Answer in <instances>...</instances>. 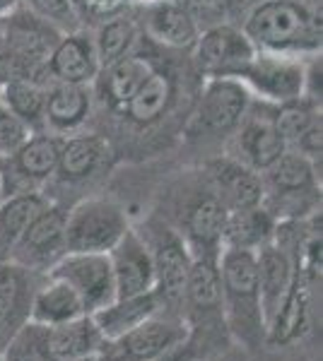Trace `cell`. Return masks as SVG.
<instances>
[{
    "label": "cell",
    "mask_w": 323,
    "mask_h": 361,
    "mask_svg": "<svg viewBox=\"0 0 323 361\" xmlns=\"http://www.w3.org/2000/svg\"><path fill=\"white\" fill-rule=\"evenodd\" d=\"M0 44H3V15H0Z\"/></svg>",
    "instance_id": "obj_38"
},
{
    "label": "cell",
    "mask_w": 323,
    "mask_h": 361,
    "mask_svg": "<svg viewBox=\"0 0 323 361\" xmlns=\"http://www.w3.org/2000/svg\"><path fill=\"white\" fill-rule=\"evenodd\" d=\"M107 255L114 272L116 296H138L155 289V267H152L150 250L135 226L121 236V241Z\"/></svg>",
    "instance_id": "obj_19"
},
{
    "label": "cell",
    "mask_w": 323,
    "mask_h": 361,
    "mask_svg": "<svg viewBox=\"0 0 323 361\" xmlns=\"http://www.w3.org/2000/svg\"><path fill=\"white\" fill-rule=\"evenodd\" d=\"M0 104L20 121H25L34 133H39L46 126V87L37 80H3L0 82Z\"/></svg>",
    "instance_id": "obj_31"
},
{
    "label": "cell",
    "mask_w": 323,
    "mask_h": 361,
    "mask_svg": "<svg viewBox=\"0 0 323 361\" xmlns=\"http://www.w3.org/2000/svg\"><path fill=\"white\" fill-rule=\"evenodd\" d=\"M135 231L150 250L152 267H155V289L152 292L160 301V311L181 318L186 279H189L193 265L189 246L162 217H150L148 222L135 226Z\"/></svg>",
    "instance_id": "obj_4"
},
{
    "label": "cell",
    "mask_w": 323,
    "mask_h": 361,
    "mask_svg": "<svg viewBox=\"0 0 323 361\" xmlns=\"http://www.w3.org/2000/svg\"><path fill=\"white\" fill-rule=\"evenodd\" d=\"M275 226H278V219L263 205L229 212L225 231H222V248L251 250V253H256L263 246L273 243Z\"/></svg>",
    "instance_id": "obj_25"
},
{
    "label": "cell",
    "mask_w": 323,
    "mask_h": 361,
    "mask_svg": "<svg viewBox=\"0 0 323 361\" xmlns=\"http://www.w3.org/2000/svg\"><path fill=\"white\" fill-rule=\"evenodd\" d=\"M109 142L99 135H66L63 137L61 157L51 180L63 185H82L99 173L107 164Z\"/></svg>",
    "instance_id": "obj_20"
},
{
    "label": "cell",
    "mask_w": 323,
    "mask_h": 361,
    "mask_svg": "<svg viewBox=\"0 0 323 361\" xmlns=\"http://www.w3.org/2000/svg\"><path fill=\"white\" fill-rule=\"evenodd\" d=\"M145 32L152 42L169 49H191L201 29L189 8L174 0H160V3H152L145 13Z\"/></svg>",
    "instance_id": "obj_23"
},
{
    "label": "cell",
    "mask_w": 323,
    "mask_h": 361,
    "mask_svg": "<svg viewBox=\"0 0 323 361\" xmlns=\"http://www.w3.org/2000/svg\"><path fill=\"white\" fill-rule=\"evenodd\" d=\"M104 337L99 335L92 316H82L63 325H46V359L80 361L99 357Z\"/></svg>",
    "instance_id": "obj_22"
},
{
    "label": "cell",
    "mask_w": 323,
    "mask_h": 361,
    "mask_svg": "<svg viewBox=\"0 0 323 361\" xmlns=\"http://www.w3.org/2000/svg\"><path fill=\"white\" fill-rule=\"evenodd\" d=\"M82 316H87L85 306H82L80 296L66 282L49 275L41 279L39 289L34 292L32 299V318L29 320L44 325H63Z\"/></svg>",
    "instance_id": "obj_28"
},
{
    "label": "cell",
    "mask_w": 323,
    "mask_h": 361,
    "mask_svg": "<svg viewBox=\"0 0 323 361\" xmlns=\"http://www.w3.org/2000/svg\"><path fill=\"white\" fill-rule=\"evenodd\" d=\"M155 313H160V301H157L155 292H148L138 296H116L111 304L92 313V320H95L104 342H111L131 333Z\"/></svg>",
    "instance_id": "obj_24"
},
{
    "label": "cell",
    "mask_w": 323,
    "mask_h": 361,
    "mask_svg": "<svg viewBox=\"0 0 323 361\" xmlns=\"http://www.w3.org/2000/svg\"><path fill=\"white\" fill-rule=\"evenodd\" d=\"M0 361H5V359H3V354H0Z\"/></svg>",
    "instance_id": "obj_41"
},
{
    "label": "cell",
    "mask_w": 323,
    "mask_h": 361,
    "mask_svg": "<svg viewBox=\"0 0 323 361\" xmlns=\"http://www.w3.org/2000/svg\"><path fill=\"white\" fill-rule=\"evenodd\" d=\"M186 340H189V325L184 323V318L160 311L119 340L104 342L99 354L128 361H160Z\"/></svg>",
    "instance_id": "obj_11"
},
{
    "label": "cell",
    "mask_w": 323,
    "mask_h": 361,
    "mask_svg": "<svg viewBox=\"0 0 323 361\" xmlns=\"http://www.w3.org/2000/svg\"><path fill=\"white\" fill-rule=\"evenodd\" d=\"M92 39H95L99 66L104 70L107 66H111V63L119 61V58L131 54L135 39H138V27H135V22L128 20V17L114 15L97 29V34Z\"/></svg>",
    "instance_id": "obj_32"
},
{
    "label": "cell",
    "mask_w": 323,
    "mask_h": 361,
    "mask_svg": "<svg viewBox=\"0 0 323 361\" xmlns=\"http://www.w3.org/2000/svg\"><path fill=\"white\" fill-rule=\"evenodd\" d=\"M287 152V142L275 126V104L254 102L251 99L246 116L237 126L232 137L229 157L242 161L254 171L263 173L270 164Z\"/></svg>",
    "instance_id": "obj_10"
},
{
    "label": "cell",
    "mask_w": 323,
    "mask_h": 361,
    "mask_svg": "<svg viewBox=\"0 0 323 361\" xmlns=\"http://www.w3.org/2000/svg\"><path fill=\"white\" fill-rule=\"evenodd\" d=\"M75 5H85L87 10H92V13H97V15L114 17L126 8L128 0H75Z\"/></svg>",
    "instance_id": "obj_36"
},
{
    "label": "cell",
    "mask_w": 323,
    "mask_h": 361,
    "mask_svg": "<svg viewBox=\"0 0 323 361\" xmlns=\"http://www.w3.org/2000/svg\"><path fill=\"white\" fill-rule=\"evenodd\" d=\"M80 361H97V357H92V359H80Z\"/></svg>",
    "instance_id": "obj_40"
},
{
    "label": "cell",
    "mask_w": 323,
    "mask_h": 361,
    "mask_svg": "<svg viewBox=\"0 0 323 361\" xmlns=\"http://www.w3.org/2000/svg\"><path fill=\"white\" fill-rule=\"evenodd\" d=\"M205 180H208V185L213 188V193L225 205L227 212L258 207L263 205V197H266L261 173L229 154L208 161Z\"/></svg>",
    "instance_id": "obj_15"
},
{
    "label": "cell",
    "mask_w": 323,
    "mask_h": 361,
    "mask_svg": "<svg viewBox=\"0 0 323 361\" xmlns=\"http://www.w3.org/2000/svg\"><path fill=\"white\" fill-rule=\"evenodd\" d=\"M251 104L249 90L234 78H208L198 99L193 126L201 133L227 135L234 133Z\"/></svg>",
    "instance_id": "obj_13"
},
{
    "label": "cell",
    "mask_w": 323,
    "mask_h": 361,
    "mask_svg": "<svg viewBox=\"0 0 323 361\" xmlns=\"http://www.w3.org/2000/svg\"><path fill=\"white\" fill-rule=\"evenodd\" d=\"M32 128L0 104V159L13 157L32 135Z\"/></svg>",
    "instance_id": "obj_35"
},
{
    "label": "cell",
    "mask_w": 323,
    "mask_h": 361,
    "mask_svg": "<svg viewBox=\"0 0 323 361\" xmlns=\"http://www.w3.org/2000/svg\"><path fill=\"white\" fill-rule=\"evenodd\" d=\"M174 99V82L164 70L155 68L148 75L140 90L131 97V102L126 104L121 114L128 116V121L138 126H150L155 121H160L167 114L169 104Z\"/></svg>",
    "instance_id": "obj_30"
},
{
    "label": "cell",
    "mask_w": 323,
    "mask_h": 361,
    "mask_svg": "<svg viewBox=\"0 0 323 361\" xmlns=\"http://www.w3.org/2000/svg\"><path fill=\"white\" fill-rule=\"evenodd\" d=\"M92 111L90 85H63L51 82L46 87L44 123L56 135H70L85 126Z\"/></svg>",
    "instance_id": "obj_21"
},
{
    "label": "cell",
    "mask_w": 323,
    "mask_h": 361,
    "mask_svg": "<svg viewBox=\"0 0 323 361\" xmlns=\"http://www.w3.org/2000/svg\"><path fill=\"white\" fill-rule=\"evenodd\" d=\"M66 217H68L66 205L49 202L32 219V224L25 229V234L20 236L10 263L25 267L29 272H37V275H49L58 260L68 253Z\"/></svg>",
    "instance_id": "obj_9"
},
{
    "label": "cell",
    "mask_w": 323,
    "mask_h": 361,
    "mask_svg": "<svg viewBox=\"0 0 323 361\" xmlns=\"http://www.w3.org/2000/svg\"><path fill=\"white\" fill-rule=\"evenodd\" d=\"M152 70H155V63L138 54H128L104 68L102 92L104 99L109 102V106L116 109V111H123L126 104L131 102V97L140 90V85L148 80Z\"/></svg>",
    "instance_id": "obj_29"
},
{
    "label": "cell",
    "mask_w": 323,
    "mask_h": 361,
    "mask_svg": "<svg viewBox=\"0 0 323 361\" xmlns=\"http://www.w3.org/2000/svg\"><path fill=\"white\" fill-rule=\"evenodd\" d=\"M242 29L254 49L266 54L314 56L321 51V13L304 0H263Z\"/></svg>",
    "instance_id": "obj_3"
},
{
    "label": "cell",
    "mask_w": 323,
    "mask_h": 361,
    "mask_svg": "<svg viewBox=\"0 0 323 361\" xmlns=\"http://www.w3.org/2000/svg\"><path fill=\"white\" fill-rule=\"evenodd\" d=\"M44 277L15 263H0V354L32 318V299Z\"/></svg>",
    "instance_id": "obj_16"
},
{
    "label": "cell",
    "mask_w": 323,
    "mask_h": 361,
    "mask_svg": "<svg viewBox=\"0 0 323 361\" xmlns=\"http://www.w3.org/2000/svg\"><path fill=\"white\" fill-rule=\"evenodd\" d=\"M131 229L128 214L119 202L107 197H80L68 207V253H109Z\"/></svg>",
    "instance_id": "obj_6"
},
{
    "label": "cell",
    "mask_w": 323,
    "mask_h": 361,
    "mask_svg": "<svg viewBox=\"0 0 323 361\" xmlns=\"http://www.w3.org/2000/svg\"><path fill=\"white\" fill-rule=\"evenodd\" d=\"M49 202L51 200L44 193H17L0 197V263H10L20 236Z\"/></svg>",
    "instance_id": "obj_27"
},
{
    "label": "cell",
    "mask_w": 323,
    "mask_h": 361,
    "mask_svg": "<svg viewBox=\"0 0 323 361\" xmlns=\"http://www.w3.org/2000/svg\"><path fill=\"white\" fill-rule=\"evenodd\" d=\"M63 135L49 130L32 133L20 149L5 159L0 173V197L17 193H44L61 157Z\"/></svg>",
    "instance_id": "obj_7"
},
{
    "label": "cell",
    "mask_w": 323,
    "mask_h": 361,
    "mask_svg": "<svg viewBox=\"0 0 323 361\" xmlns=\"http://www.w3.org/2000/svg\"><path fill=\"white\" fill-rule=\"evenodd\" d=\"M227 214L203 176V183L176 195L172 214H162V219L184 238L193 258H220Z\"/></svg>",
    "instance_id": "obj_5"
},
{
    "label": "cell",
    "mask_w": 323,
    "mask_h": 361,
    "mask_svg": "<svg viewBox=\"0 0 323 361\" xmlns=\"http://www.w3.org/2000/svg\"><path fill=\"white\" fill-rule=\"evenodd\" d=\"M181 318L189 325V340L181 347L184 361L210 357L220 349H227L232 342L222 313L217 258H193L181 301Z\"/></svg>",
    "instance_id": "obj_1"
},
{
    "label": "cell",
    "mask_w": 323,
    "mask_h": 361,
    "mask_svg": "<svg viewBox=\"0 0 323 361\" xmlns=\"http://www.w3.org/2000/svg\"><path fill=\"white\" fill-rule=\"evenodd\" d=\"M51 82L63 85H92L102 73L99 58L95 51V39L87 32H68L58 39L44 68ZM46 85V87H49Z\"/></svg>",
    "instance_id": "obj_17"
},
{
    "label": "cell",
    "mask_w": 323,
    "mask_h": 361,
    "mask_svg": "<svg viewBox=\"0 0 323 361\" xmlns=\"http://www.w3.org/2000/svg\"><path fill=\"white\" fill-rule=\"evenodd\" d=\"M311 296H314V284L302 272V267L295 265L290 289L285 292L273 318L268 320L266 347H290L307 335L311 320Z\"/></svg>",
    "instance_id": "obj_18"
},
{
    "label": "cell",
    "mask_w": 323,
    "mask_h": 361,
    "mask_svg": "<svg viewBox=\"0 0 323 361\" xmlns=\"http://www.w3.org/2000/svg\"><path fill=\"white\" fill-rule=\"evenodd\" d=\"M49 277L66 282L80 296L87 316L116 299L114 272L107 253H66L54 265Z\"/></svg>",
    "instance_id": "obj_12"
},
{
    "label": "cell",
    "mask_w": 323,
    "mask_h": 361,
    "mask_svg": "<svg viewBox=\"0 0 323 361\" xmlns=\"http://www.w3.org/2000/svg\"><path fill=\"white\" fill-rule=\"evenodd\" d=\"M17 5H20V0H0V15H8Z\"/></svg>",
    "instance_id": "obj_37"
},
{
    "label": "cell",
    "mask_w": 323,
    "mask_h": 361,
    "mask_svg": "<svg viewBox=\"0 0 323 361\" xmlns=\"http://www.w3.org/2000/svg\"><path fill=\"white\" fill-rule=\"evenodd\" d=\"M217 267H220L222 313L232 342H239L246 349L266 347L268 323L258 289L256 253L222 248Z\"/></svg>",
    "instance_id": "obj_2"
},
{
    "label": "cell",
    "mask_w": 323,
    "mask_h": 361,
    "mask_svg": "<svg viewBox=\"0 0 323 361\" xmlns=\"http://www.w3.org/2000/svg\"><path fill=\"white\" fill-rule=\"evenodd\" d=\"M3 164H5V159H0V173H3Z\"/></svg>",
    "instance_id": "obj_39"
},
{
    "label": "cell",
    "mask_w": 323,
    "mask_h": 361,
    "mask_svg": "<svg viewBox=\"0 0 323 361\" xmlns=\"http://www.w3.org/2000/svg\"><path fill=\"white\" fill-rule=\"evenodd\" d=\"M29 8L37 15L51 22L63 34L75 32V22H78V5L75 0H29Z\"/></svg>",
    "instance_id": "obj_34"
},
{
    "label": "cell",
    "mask_w": 323,
    "mask_h": 361,
    "mask_svg": "<svg viewBox=\"0 0 323 361\" xmlns=\"http://www.w3.org/2000/svg\"><path fill=\"white\" fill-rule=\"evenodd\" d=\"M321 121V104L311 102L307 97L292 99V102L278 104L275 106V126H278L280 135L285 137L287 149L295 147L299 137L314 128Z\"/></svg>",
    "instance_id": "obj_33"
},
{
    "label": "cell",
    "mask_w": 323,
    "mask_h": 361,
    "mask_svg": "<svg viewBox=\"0 0 323 361\" xmlns=\"http://www.w3.org/2000/svg\"><path fill=\"white\" fill-rule=\"evenodd\" d=\"M196 63L205 78H237L242 68L254 58L256 49L242 27L215 25L198 34Z\"/></svg>",
    "instance_id": "obj_14"
},
{
    "label": "cell",
    "mask_w": 323,
    "mask_h": 361,
    "mask_svg": "<svg viewBox=\"0 0 323 361\" xmlns=\"http://www.w3.org/2000/svg\"><path fill=\"white\" fill-rule=\"evenodd\" d=\"M307 58L309 56H283L256 51L254 58L246 63L234 80H239L249 90L251 99L278 106V104L304 97Z\"/></svg>",
    "instance_id": "obj_8"
},
{
    "label": "cell",
    "mask_w": 323,
    "mask_h": 361,
    "mask_svg": "<svg viewBox=\"0 0 323 361\" xmlns=\"http://www.w3.org/2000/svg\"><path fill=\"white\" fill-rule=\"evenodd\" d=\"M256 272H258V289H261V304L266 313V323L278 311L285 292L290 289L295 277V263L290 255L283 253L275 243H268L256 250Z\"/></svg>",
    "instance_id": "obj_26"
}]
</instances>
